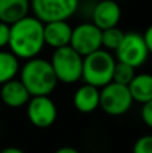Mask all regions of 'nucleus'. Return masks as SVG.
<instances>
[{
	"mask_svg": "<svg viewBox=\"0 0 152 153\" xmlns=\"http://www.w3.org/2000/svg\"><path fill=\"white\" fill-rule=\"evenodd\" d=\"M45 46L43 23L34 15H27L26 18L11 24L8 47L19 59L27 61L39 56Z\"/></svg>",
	"mask_w": 152,
	"mask_h": 153,
	"instance_id": "f257e3e1",
	"label": "nucleus"
},
{
	"mask_svg": "<svg viewBox=\"0 0 152 153\" xmlns=\"http://www.w3.org/2000/svg\"><path fill=\"white\" fill-rule=\"evenodd\" d=\"M50 63L57 79L61 83L73 85L82 79L83 56L70 46L54 50Z\"/></svg>",
	"mask_w": 152,
	"mask_h": 153,
	"instance_id": "20e7f679",
	"label": "nucleus"
},
{
	"mask_svg": "<svg viewBox=\"0 0 152 153\" xmlns=\"http://www.w3.org/2000/svg\"><path fill=\"white\" fill-rule=\"evenodd\" d=\"M0 103H1V102H0Z\"/></svg>",
	"mask_w": 152,
	"mask_h": 153,
	"instance_id": "a878e982",
	"label": "nucleus"
},
{
	"mask_svg": "<svg viewBox=\"0 0 152 153\" xmlns=\"http://www.w3.org/2000/svg\"><path fill=\"white\" fill-rule=\"evenodd\" d=\"M54 153H81L78 149L73 148V146H61L58 148Z\"/></svg>",
	"mask_w": 152,
	"mask_h": 153,
	"instance_id": "5701e85b",
	"label": "nucleus"
},
{
	"mask_svg": "<svg viewBox=\"0 0 152 153\" xmlns=\"http://www.w3.org/2000/svg\"><path fill=\"white\" fill-rule=\"evenodd\" d=\"M132 153H152V134L139 137L133 144Z\"/></svg>",
	"mask_w": 152,
	"mask_h": 153,
	"instance_id": "6ab92c4d",
	"label": "nucleus"
},
{
	"mask_svg": "<svg viewBox=\"0 0 152 153\" xmlns=\"http://www.w3.org/2000/svg\"><path fill=\"white\" fill-rule=\"evenodd\" d=\"M20 59L11 51L0 50V85L13 79L20 70Z\"/></svg>",
	"mask_w": 152,
	"mask_h": 153,
	"instance_id": "dca6fc26",
	"label": "nucleus"
},
{
	"mask_svg": "<svg viewBox=\"0 0 152 153\" xmlns=\"http://www.w3.org/2000/svg\"><path fill=\"white\" fill-rule=\"evenodd\" d=\"M19 79L28 90L30 95H50L58 85L54 70L50 61L47 59L35 58L27 59L19 70Z\"/></svg>",
	"mask_w": 152,
	"mask_h": 153,
	"instance_id": "f03ea898",
	"label": "nucleus"
},
{
	"mask_svg": "<svg viewBox=\"0 0 152 153\" xmlns=\"http://www.w3.org/2000/svg\"><path fill=\"white\" fill-rule=\"evenodd\" d=\"M90 19L100 30L117 27L121 20V7L117 0H100L92 8Z\"/></svg>",
	"mask_w": 152,
	"mask_h": 153,
	"instance_id": "9d476101",
	"label": "nucleus"
},
{
	"mask_svg": "<svg viewBox=\"0 0 152 153\" xmlns=\"http://www.w3.org/2000/svg\"><path fill=\"white\" fill-rule=\"evenodd\" d=\"M11 35V26L4 22H0V50L4 47H8Z\"/></svg>",
	"mask_w": 152,
	"mask_h": 153,
	"instance_id": "412c9836",
	"label": "nucleus"
},
{
	"mask_svg": "<svg viewBox=\"0 0 152 153\" xmlns=\"http://www.w3.org/2000/svg\"><path fill=\"white\" fill-rule=\"evenodd\" d=\"M101 34L102 30H100L96 24H93L92 22H83L73 28L69 46L82 56H86L102 48Z\"/></svg>",
	"mask_w": 152,
	"mask_h": 153,
	"instance_id": "1a4fd4ad",
	"label": "nucleus"
},
{
	"mask_svg": "<svg viewBox=\"0 0 152 153\" xmlns=\"http://www.w3.org/2000/svg\"><path fill=\"white\" fill-rule=\"evenodd\" d=\"M140 117H142L143 122H144L148 128H151V129H152V100L142 105Z\"/></svg>",
	"mask_w": 152,
	"mask_h": 153,
	"instance_id": "aec40b11",
	"label": "nucleus"
},
{
	"mask_svg": "<svg viewBox=\"0 0 152 153\" xmlns=\"http://www.w3.org/2000/svg\"><path fill=\"white\" fill-rule=\"evenodd\" d=\"M73 105L80 113L89 114L100 108V89L83 83L73 94Z\"/></svg>",
	"mask_w": 152,
	"mask_h": 153,
	"instance_id": "ddd939ff",
	"label": "nucleus"
},
{
	"mask_svg": "<svg viewBox=\"0 0 152 153\" xmlns=\"http://www.w3.org/2000/svg\"><path fill=\"white\" fill-rule=\"evenodd\" d=\"M26 110L30 124L39 129L50 128L58 117V109L50 95L31 97L26 105Z\"/></svg>",
	"mask_w": 152,
	"mask_h": 153,
	"instance_id": "6e6552de",
	"label": "nucleus"
},
{
	"mask_svg": "<svg viewBox=\"0 0 152 153\" xmlns=\"http://www.w3.org/2000/svg\"><path fill=\"white\" fill-rule=\"evenodd\" d=\"M133 100L125 85L110 82L100 89V109L108 116H123L131 110Z\"/></svg>",
	"mask_w": 152,
	"mask_h": 153,
	"instance_id": "423d86ee",
	"label": "nucleus"
},
{
	"mask_svg": "<svg viewBox=\"0 0 152 153\" xmlns=\"http://www.w3.org/2000/svg\"><path fill=\"white\" fill-rule=\"evenodd\" d=\"M129 93L132 95L133 102L137 103H145L152 100V74L148 73H142L136 74L131 83L128 85Z\"/></svg>",
	"mask_w": 152,
	"mask_h": 153,
	"instance_id": "2eb2a0df",
	"label": "nucleus"
},
{
	"mask_svg": "<svg viewBox=\"0 0 152 153\" xmlns=\"http://www.w3.org/2000/svg\"><path fill=\"white\" fill-rule=\"evenodd\" d=\"M148 56L150 51L145 46L144 38L142 34L135 31L125 32L120 46L115 51L116 61L127 63L135 69L142 67L147 62Z\"/></svg>",
	"mask_w": 152,
	"mask_h": 153,
	"instance_id": "0eeeda50",
	"label": "nucleus"
},
{
	"mask_svg": "<svg viewBox=\"0 0 152 153\" xmlns=\"http://www.w3.org/2000/svg\"><path fill=\"white\" fill-rule=\"evenodd\" d=\"M135 70H136V69H135V67H132V66H129V65L116 61L115 70H113L112 82H116V83H120V85H125V86H128V85L131 83V81L133 79V76L136 75Z\"/></svg>",
	"mask_w": 152,
	"mask_h": 153,
	"instance_id": "a211bd4d",
	"label": "nucleus"
},
{
	"mask_svg": "<svg viewBox=\"0 0 152 153\" xmlns=\"http://www.w3.org/2000/svg\"><path fill=\"white\" fill-rule=\"evenodd\" d=\"M116 58L110 51L100 48L83 56L82 81L83 83L96 86L98 89L110 83L113 78Z\"/></svg>",
	"mask_w": 152,
	"mask_h": 153,
	"instance_id": "7ed1b4c3",
	"label": "nucleus"
},
{
	"mask_svg": "<svg viewBox=\"0 0 152 153\" xmlns=\"http://www.w3.org/2000/svg\"><path fill=\"white\" fill-rule=\"evenodd\" d=\"M0 153H26V152L20 148H16V146H7V148H3Z\"/></svg>",
	"mask_w": 152,
	"mask_h": 153,
	"instance_id": "b1692460",
	"label": "nucleus"
},
{
	"mask_svg": "<svg viewBox=\"0 0 152 153\" xmlns=\"http://www.w3.org/2000/svg\"><path fill=\"white\" fill-rule=\"evenodd\" d=\"M73 27L67 23V20H55L43 23V36L45 45L48 47L61 48L70 45Z\"/></svg>",
	"mask_w": 152,
	"mask_h": 153,
	"instance_id": "9b49d317",
	"label": "nucleus"
},
{
	"mask_svg": "<svg viewBox=\"0 0 152 153\" xmlns=\"http://www.w3.org/2000/svg\"><path fill=\"white\" fill-rule=\"evenodd\" d=\"M143 38H144L145 46H147L150 54H152V24L144 31V34H143Z\"/></svg>",
	"mask_w": 152,
	"mask_h": 153,
	"instance_id": "4be33fe9",
	"label": "nucleus"
},
{
	"mask_svg": "<svg viewBox=\"0 0 152 153\" xmlns=\"http://www.w3.org/2000/svg\"><path fill=\"white\" fill-rule=\"evenodd\" d=\"M31 11L42 23L69 20L80 11L81 0H30Z\"/></svg>",
	"mask_w": 152,
	"mask_h": 153,
	"instance_id": "39448f33",
	"label": "nucleus"
},
{
	"mask_svg": "<svg viewBox=\"0 0 152 153\" xmlns=\"http://www.w3.org/2000/svg\"><path fill=\"white\" fill-rule=\"evenodd\" d=\"M28 90L26 89L20 79H11L5 83L0 85V102L5 106L12 109H18L22 106H26L30 101Z\"/></svg>",
	"mask_w": 152,
	"mask_h": 153,
	"instance_id": "f8f14e48",
	"label": "nucleus"
},
{
	"mask_svg": "<svg viewBox=\"0 0 152 153\" xmlns=\"http://www.w3.org/2000/svg\"><path fill=\"white\" fill-rule=\"evenodd\" d=\"M125 32L120 30L118 27H112V28L102 30L101 34V46L104 50H108L110 53H115L116 48L120 46L121 40L124 38Z\"/></svg>",
	"mask_w": 152,
	"mask_h": 153,
	"instance_id": "f3484780",
	"label": "nucleus"
},
{
	"mask_svg": "<svg viewBox=\"0 0 152 153\" xmlns=\"http://www.w3.org/2000/svg\"><path fill=\"white\" fill-rule=\"evenodd\" d=\"M31 11L30 0H0V22L13 24Z\"/></svg>",
	"mask_w": 152,
	"mask_h": 153,
	"instance_id": "4468645a",
	"label": "nucleus"
},
{
	"mask_svg": "<svg viewBox=\"0 0 152 153\" xmlns=\"http://www.w3.org/2000/svg\"><path fill=\"white\" fill-rule=\"evenodd\" d=\"M117 1H120V0H117Z\"/></svg>",
	"mask_w": 152,
	"mask_h": 153,
	"instance_id": "393cba45",
	"label": "nucleus"
}]
</instances>
